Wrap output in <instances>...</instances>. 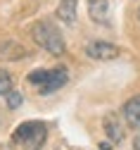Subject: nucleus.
<instances>
[{
	"mask_svg": "<svg viewBox=\"0 0 140 150\" xmlns=\"http://www.w3.org/2000/svg\"><path fill=\"white\" fill-rule=\"evenodd\" d=\"M31 38L36 41V45H41L45 52L55 55V57L64 55V50H67L59 29H57L52 22H48V19H41V22H36V24L31 26Z\"/></svg>",
	"mask_w": 140,
	"mask_h": 150,
	"instance_id": "obj_1",
	"label": "nucleus"
},
{
	"mask_svg": "<svg viewBox=\"0 0 140 150\" xmlns=\"http://www.w3.org/2000/svg\"><path fill=\"white\" fill-rule=\"evenodd\" d=\"M45 141H48V126L43 122H26L14 131V143L22 145V150H43Z\"/></svg>",
	"mask_w": 140,
	"mask_h": 150,
	"instance_id": "obj_2",
	"label": "nucleus"
},
{
	"mask_svg": "<svg viewBox=\"0 0 140 150\" xmlns=\"http://www.w3.org/2000/svg\"><path fill=\"white\" fill-rule=\"evenodd\" d=\"M86 55L97 62H109L121 55V48L109 43V41H90V43H86Z\"/></svg>",
	"mask_w": 140,
	"mask_h": 150,
	"instance_id": "obj_3",
	"label": "nucleus"
},
{
	"mask_svg": "<svg viewBox=\"0 0 140 150\" xmlns=\"http://www.w3.org/2000/svg\"><path fill=\"white\" fill-rule=\"evenodd\" d=\"M121 119L126 122L128 129L133 131H140V93L133 98H128L121 107Z\"/></svg>",
	"mask_w": 140,
	"mask_h": 150,
	"instance_id": "obj_4",
	"label": "nucleus"
},
{
	"mask_svg": "<svg viewBox=\"0 0 140 150\" xmlns=\"http://www.w3.org/2000/svg\"><path fill=\"white\" fill-rule=\"evenodd\" d=\"M67 81H69L67 69H64V67H52L50 74H48V79H45V83H43V86H38V91H41V96H50V93L59 91Z\"/></svg>",
	"mask_w": 140,
	"mask_h": 150,
	"instance_id": "obj_5",
	"label": "nucleus"
},
{
	"mask_svg": "<svg viewBox=\"0 0 140 150\" xmlns=\"http://www.w3.org/2000/svg\"><path fill=\"white\" fill-rule=\"evenodd\" d=\"M102 126H105L107 141H112L114 145L124 141V136H126L124 134V124H121V117H119L116 112H109V115L105 117V122H102Z\"/></svg>",
	"mask_w": 140,
	"mask_h": 150,
	"instance_id": "obj_6",
	"label": "nucleus"
},
{
	"mask_svg": "<svg viewBox=\"0 0 140 150\" xmlns=\"http://www.w3.org/2000/svg\"><path fill=\"white\" fill-rule=\"evenodd\" d=\"M88 17L95 24L109 22V0H88Z\"/></svg>",
	"mask_w": 140,
	"mask_h": 150,
	"instance_id": "obj_7",
	"label": "nucleus"
},
{
	"mask_svg": "<svg viewBox=\"0 0 140 150\" xmlns=\"http://www.w3.org/2000/svg\"><path fill=\"white\" fill-rule=\"evenodd\" d=\"M26 57V48L24 45H19L14 41H0V60H24Z\"/></svg>",
	"mask_w": 140,
	"mask_h": 150,
	"instance_id": "obj_8",
	"label": "nucleus"
},
{
	"mask_svg": "<svg viewBox=\"0 0 140 150\" xmlns=\"http://www.w3.org/2000/svg\"><path fill=\"white\" fill-rule=\"evenodd\" d=\"M76 10H78L76 0H59L55 14H57V19H62L64 24H74L76 22Z\"/></svg>",
	"mask_w": 140,
	"mask_h": 150,
	"instance_id": "obj_9",
	"label": "nucleus"
},
{
	"mask_svg": "<svg viewBox=\"0 0 140 150\" xmlns=\"http://www.w3.org/2000/svg\"><path fill=\"white\" fill-rule=\"evenodd\" d=\"M12 86H14L12 74L5 71V69H0V96H7V93L12 91Z\"/></svg>",
	"mask_w": 140,
	"mask_h": 150,
	"instance_id": "obj_10",
	"label": "nucleus"
},
{
	"mask_svg": "<svg viewBox=\"0 0 140 150\" xmlns=\"http://www.w3.org/2000/svg\"><path fill=\"white\" fill-rule=\"evenodd\" d=\"M48 74H50V69H36V71H31V74H29V83H33V86H43L45 79H48Z\"/></svg>",
	"mask_w": 140,
	"mask_h": 150,
	"instance_id": "obj_11",
	"label": "nucleus"
},
{
	"mask_svg": "<svg viewBox=\"0 0 140 150\" xmlns=\"http://www.w3.org/2000/svg\"><path fill=\"white\" fill-rule=\"evenodd\" d=\"M5 98H7V107H10V110H17L19 105H22V100H24V96H22L19 91H14V88H12L10 93H7Z\"/></svg>",
	"mask_w": 140,
	"mask_h": 150,
	"instance_id": "obj_12",
	"label": "nucleus"
},
{
	"mask_svg": "<svg viewBox=\"0 0 140 150\" xmlns=\"http://www.w3.org/2000/svg\"><path fill=\"white\" fill-rule=\"evenodd\" d=\"M97 148H100V150H112V148H114V143H112V141H102Z\"/></svg>",
	"mask_w": 140,
	"mask_h": 150,
	"instance_id": "obj_13",
	"label": "nucleus"
},
{
	"mask_svg": "<svg viewBox=\"0 0 140 150\" xmlns=\"http://www.w3.org/2000/svg\"><path fill=\"white\" fill-rule=\"evenodd\" d=\"M133 150H140V136H135V141H133Z\"/></svg>",
	"mask_w": 140,
	"mask_h": 150,
	"instance_id": "obj_14",
	"label": "nucleus"
},
{
	"mask_svg": "<svg viewBox=\"0 0 140 150\" xmlns=\"http://www.w3.org/2000/svg\"><path fill=\"white\" fill-rule=\"evenodd\" d=\"M138 17H140V7H138Z\"/></svg>",
	"mask_w": 140,
	"mask_h": 150,
	"instance_id": "obj_15",
	"label": "nucleus"
}]
</instances>
